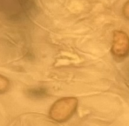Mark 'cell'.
<instances>
[{
	"label": "cell",
	"mask_w": 129,
	"mask_h": 126,
	"mask_svg": "<svg viewBox=\"0 0 129 126\" xmlns=\"http://www.w3.org/2000/svg\"><path fill=\"white\" fill-rule=\"evenodd\" d=\"M27 94L31 99L41 100L48 96V90L44 87H36V88L28 89L27 91Z\"/></svg>",
	"instance_id": "obj_1"
}]
</instances>
